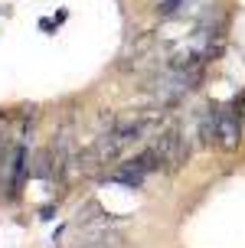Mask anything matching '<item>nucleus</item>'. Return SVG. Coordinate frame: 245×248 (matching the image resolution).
Segmentation results:
<instances>
[{
	"instance_id": "nucleus-3",
	"label": "nucleus",
	"mask_w": 245,
	"mask_h": 248,
	"mask_svg": "<svg viewBox=\"0 0 245 248\" xmlns=\"http://www.w3.org/2000/svg\"><path fill=\"white\" fill-rule=\"evenodd\" d=\"M144 176H147V170L141 167V163L128 160L124 167H118V170L111 173V180H114V183H124V186H141V183H144Z\"/></svg>"
},
{
	"instance_id": "nucleus-2",
	"label": "nucleus",
	"mask_w": 245,
	"mask_h": 248,
	"mask_svg": "<svg viewBox=\"0 0 245 248\" xmlns=\"http://www.w3.org/2000/svg\"><path fill=\"white\" fill-rule=\"evenodd\" d=\"M239 118H242V114L232 111V108H212V121H216V144H219V147H226V150L239 147V137H242Z\"/></svg>"
},
{
	"instance_id": "nucleus-1",
	"label": "nucleus",
	"mask_w": 245,
	"mask_h": 248,
	"mask_svg": "<svg viewBox=\"0 0 245 248\" xmlns=\"http://www.w3.org/2000/svg\"><path fill=\"white\" fill-rule=\"evenodd\" d=\"M150 147L157 150L160 163H163L167 170H177V167H183L186 157H190V144H186V137L180 134L177 127H170V131L157 134V140H154Z\"/></svg>"
}]
</instances>
